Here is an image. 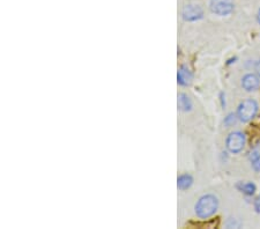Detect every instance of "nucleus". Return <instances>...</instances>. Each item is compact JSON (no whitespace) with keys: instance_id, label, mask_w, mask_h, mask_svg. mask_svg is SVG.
<instances>
[{"instance_id":"f257e3e1","label":"nucleus","mask_w":260,"mask_h":229,"mask_svg":"<svg viewBox=\"0 0 260 229\" xmlns=\"http://www.w3.org/2000/svg\"><path fill=\"white\" fill-rule=\"evenodd\" d=\"M219 207V200L214 195H205L199 198L196 204V214L200 219H207L216 213Z\"/></svg>"},{"instance_id":"f03ea898","label":"nucleus","mask_w":260,"mask_h":229,"mask_svg":"<svg viewBox=\"0 0 260 229\" xmlns=\"http://www.w3.org/2000/svg\"><path fill=\"white\" fill-rule=\"evenodd\" d=\"M258 103L257 101L252 99L244 100L243 102L239 103L238 108H237V117L240 122L248 123L250 120H252L256 117L257 113H258Z\"/></svg>"},{"instance_id":"7ed1b4c3","label":"nucleus","mask_w":260,"mask_h":229,"mask_svg":"<svg viewBox=\"0 0 260 229\" xmlns=\"http://www.w3.org/2000/svg\"><path fill=\"white\" fill-rule=\"evenodd\" d=\"M246 143V137L240 131H234V132L229 133V136L226 139V147L233 154H237V153L242 152L243 148L245 147Z\"/></svg>"},{"instance_id":"20e7f679","label":"nucleus","mask_w":260,"mask_h":229,"mask_svg":"<svg viewBox=\"0 0 260 229\" xmlns=\"http://www.w3.org/2000/svg\"><path fill=\"white\" fill-rule=\"evenodd\" d=\"M209 8L214 14L226 16L233 13L235 4H234V0H210Z\"/></svg>"},{"instance_id":"39448f33","label":"nucleus","mask_w":260,"mask_h":229,"mask_svg":"<svg viewBox=\"0 0 260 229\" xmlns=\"http://www.w3.org/2000/svg\"><path fill=\"white\" fill-rule=\"evenodd\" d=\"M182 15H183V19L185 21L194 22V21L200 20V19H203L204 11L199 5L190 4V5H186L183 8Z\"/></svg>"},{"instance_id":"423d86ee","label":"nucleus","mask_w":260,"mask_h":229,"mask_svg":"<svg viewBox=\"0 0 260 229\" xmlns=\"http://www.w3.org/2000/svg\"><path fill=\"white\" fill-rule=\"evenodd\" d=\"M242 87L246 91H255L260 87V77L255 73H248L243 77Z\"/></svg>"},{"instance_id":"0eeeda50","label":"nucleus","mask_w":260,"mask_h":229,"mask_svg":"<svg viewBox=\"0 0 260 229\" xmlns=\"http://www.w3.org/2000/svg\"><path fill=\"white\" fill-rule=\"evenodd\" d=\"M177 81L181 86H188L192 81V73L186 66H181L177 73Z\"/></svg>"},{"instance_id":"6e6552de","label":"nucleus","mask_w":260,"mask_h":229,"mask_svg":"<svg viewBox=\"0 0 260 229\" xmlns=\"http://www.w3.org/2000/svg\"><path fill=\"white\" fill-rule=\"evenodd\" d=\"M236 188L239 190L240 192H242V194H244L245 196H253L255 195V192H256V184L255 183H252V182H239V183H237V185H236Z\"/></svg>"},{"instance_id":"1a4fd4ad","label":"nucleus","mask_w":260,"mask_h":229,"mask_svg":"<svg viewBox=\"0 0 260 229\" xmlns=\"http://www.w3.org/2000/svg\"><path fill=\"white\" fill-rule=\"evenodd\" d=\"M192 183H193L192 176L187 175V174L181 175L177 179V186H178V189H181V190H187L191 185H192Z\"/></svg>"},{"instance_id":"9d476101","label":"nucleus","mask_w":260,"mask_h":229,"mask_svg":"<svg viewBox=\"0 0 260 229\" xmlns=\"http://www.w3.org/2000/svg\"><path fill=\"white\" fill-rule=\"evenodd\" d=\"M250 161H251L252 168L256 170V172H260V149L255 148L251 150L250 153Z\"/></svg>"},{"instance_id":"9b49d317","label":"nucleus","mask_w":260,"mask_h":229,"mask_svg":"<svg viewBox=\"0 0 260 229\" xmlns=\"http://www.w3.org/2000/svg\"><path fill=\"white\" fill-rule=\"evenodd\" d=\"M178 108L182 111H190L192 108L191 100L185 94H180V96H178Z\"/></svg>"},{"instance_id":"f8f14e48","label":"nucleus","mask_w":260,"mask_h":229,"mask_svg":"<svg viewBox=\"0 0 260 229\" xmlns=\"http://www.w3.org/2000/svg\"><path fill=\"white\" fill-rule=\"evenodd\" d=\"M237 119H238V117H237V114H229L228 116H227L226 118H224V125H226L227 127L233 126L234 124L236 123Z\"/></svg>"},{"instance_id":"ddd939ff","label":"nucleus","mask_w":260,"mask_h":229,"mask_svg":"<svg viewBox=\"0 0 260 229\" xmlns=\"http://www.w3.org/2000/svg\"><path fill=\"white\" fill-rule=\"evenodd\" d=\"M253 206H255V209L257 213H260V196H258L253 201Z\"/></svg>"},{"instance_id":"4468645a","label":"nucleus","mask_w":260,"mask_h":229,"mask_svg":"<svg viewBox=\"0 0 260 229\" xmlns=\"http://www.w3.org/2000/svg\"><path fill=\"white\" fill-rule=\"evenodd\" d=\"M255 70H256V73L258 74L259 77H260V60H258V61H257V63H256V65H255Z\"/></svg>"},{"instance_id":"2eb2a0df","label":"nucleus","mask_w":260,"mask_h":229,"mask_svg":"<svg viewBox=\"0 0 260 229\" xmlns=\"http://www.w3.org/2000/svg\"><path fill=\"white\" fill-rule=\"evenodd\" d=\"M220 100H221V106H222V108L226 107V100H224V94L223 93L220 94Z\"/></svg>"},{"instance_id":"dca6fc26","label":"nucleus","mask_w":260,"mask_h":229,"mask_svg":"<svg viewBox=\"0 0 260 229\" xmlns=\"http://www.w3.org/2000/svg\"><path fill=\"white\" fill-rule=\"evenodd\" d=\"M257 20H258L259 25H260V8H259V11H258V14H257Z\"/></svg>"}]
</instances>
